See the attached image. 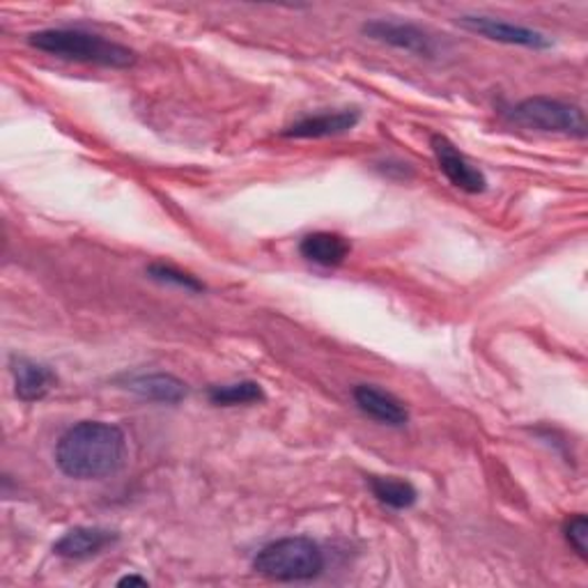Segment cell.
<instances>
[{"mask_svg":"<svg viewBox=\"0 0 588 588\" xmlns=\"http://www.w3.org/2000/svg\"><path fill=\"white\" fill-rule=\"evenodd\" d=\"M432 153L439 164V170L447 175V180L466 191V193H483L487 189V180L483 170H479L469 161L458 147L447 136H432Z\"/></svg>","mask_w":588,"mask_h":588,"instance_id":"8992f818","label":"cell"},{"mask_svg":"<svg viewBox=\"0 0 588 588\" xmlns=\"http://www.w3.org/2000/svg\"><path fill=\"white\" fill-rule=\"evenodd\" d=\"M458 23L466 31H472L481 38H487L492 42H502V44H511V46H524V49H549L552 40L534 28H526V25H517V23H508L502 19H492V17H476V14H466L460 17Z\"/></svg>","mask_w":588,"mask_h":588,"instance_id":"5b68a950","label":"cell"},{"mask_svg":"<svg viewBox=\"0 0 588 588\" xmlns=\"http://www.w3.org/2000/svg\"><path fill=\"white\" fill-rule=\"evenodd\" d=\"M28 44L65 61L91 63L111 70H127L136 63V53L123 44L111 42L102 35L70 31V28H51L28 38Z\"/></svg>","mask_w":588,"mask_h":588,"instance_id":"7a4b0ae2","label":"cell"},{"mask_svg":"<svg viewBox=\"0 0 588 588\" xmlns=\"http://www.w3.org/2000/svg\"><path fill=\"white\" fill-rule=\"evenodd\" d=\"M566 540L581 558H588V522L584 515H575L566 524Z\"/></svg>","mask_w":588,"mask_h":588,"instance_id":"e0dca14e","label":"cell"},{"mask_svg":"<svg viewBox=\"0 0 588 588\" xmlns=\"http://www.w3.org/2000/svg\"><path fill=\"white\" fill-rule=\"evenodd\" d=\"M117 540V534L111 532V528L102 526H76L70 528V532L53 545V552L63 558H91L104 552L108 545Z\"/></svg>","mask_w":588,"mask_h":588,"instance_id":"9c48e42d","label":"cell"},{"mask_svg":"<svg viewBox=\"0 0 588 588\" xmlns=\"http://www.w3.org/2000/svg\"><path fill=\"white\" fill-rule=\"evenodd\" d=\"M364 33L377 42H385L389 46L402 49L407 53H414L421 57H432L437 53L434 40L419 25L402 23V21H370L364 25Z\"/></svg>","mask_w":588,"mask_h":588,"instance_id":"52a82bcc","label":"cell"},{"mask_svg":"<svg viewBox=\"0 0 588 588\" xmlns=\"http://www.w3.org/2000/svg\"><path fill=\"white\" fill-rule=\"evenodd\" d=\"M264 400V391L258 381H234V385L214 387L210 391V402L219 407H234V405H251Z\"/></svg>","mask_w":588,"mask_h":588,"instance_id":"9a60e30c","label":"cell"},{"mask_svg":"<svg viewBox=\"0 0 588 588\" xmlns=\"http://www.w3.org/2000/svg\"><path fill=\"white\" fill-rule=\"evenodd\" d=\"M300 251L306 260L322 264V267H338L349 258V242L336 232H313L306 234L300 244Z\"/></svg>","mask_w":588,"mask_h":588,"instance_id":"4fadbf2b","label":"cell"},{"mask_svg":"<svg viewBox=\"0 0 588 588\" xmlns=\"http://www.w3.org/2000/svg\"><path fill=\"white\" fill-rule=\"evenodd\" d=\"M147 274H150V279H155L159 283L178 285V287H185V290H191V292H202L204 290V285L196 276L175 270V267H168V264H150V267H147Z\"/></svg>","mask_w":588,"mask_h":588,"instance_id":"2e32d148","label":"cell"},{"mask_svg":"<svg viewBox=\"0 0 588 588\" xmlns=\"http://www.w3.org/2000/svg\"><path fill=\"white\" fill-rule=\"evenodd\" d=\"M134 584L147 586V579L145 577H136V575H127V577H123L120 581H117V586H134Z\"/></svg>","mask_w":588,"mask_h":588,"instance_id":"ac0fdd59","label":"cell"},{"mask_svg":"<svg viewBox=\"0 0 588 588\" xmlns=\"http://www.w3.org/2000/svg\"><path fill=\"white\" fill-rule=\"evenodd\" d=\"M127 460L125 432L104 421H81L55 447V464L76 481H99L120 472Z\"/></svg>","mask_w":588,"mask_h":588,"instance_id":"6da1fadb","label":"cell"},{"mask_svg":"<svg viewBox=\"0 0 588 588\" xmlns=\"http://www.w3.org/2000/svg\"><path fill=\"white\" fill-rule=\"evenodd\" d=\"M125 389L136 393L143 400L178 405L187 398L189 389L182 379L166 372H150V375H132L125 379Z\"/></svg>","mask_w":588,"mask_h":588,"instance_id":"30bf717a","label":"cell"},{"mask_svg":"<svg viewBox=\"0 0 588 588\" xmlns=\"http://www.w3.org/2000/svg\"><path fill=\"white\" fill-rule=\"evenodd\" d=\"M361 120V113L357 108H343L334 113H317L302 117L300 123L290 125L283 136L285 138H329L340 136L355 129Z\"/></svg>","mask_w":588,"mask_h":588,"instance_id":"ba28073f","label":"cell"},{"mask_svg":"<svg viewBox=\"0 0 588 588\" xmlns=\"http://www.w3.org/2000/svg\"><path fill=\"white\" fill-rule=\"evenodd\" d=\"M508 117L524 129L545 132V134H564V136H575V138L586 136V115L581 106L568 104L561 99L528 97L515 104L508 111Z\"/></svg>","mask_w":588,"mask_h":588,"instance_id":"277c9868","label":"cell"},{"mask_svg":"<svg viewBox=\"0 0 588 588\" xmlns=\"http://www.w3.org/2000/svg\"><path fill=\"white\" fill-rule=\"evenodd\" d=\"M12 372H14L17 398L23 402L42 400L57 385V377L49 366H42L31 359H14Z\"/></svg>","mask_w":588,"mask_h":588,"instance_id":"7c38bea8","label":"cell"},{"mask_svg":"<svg viewBox=\"0 0 588 588\" xmlns=\"http://www.w3.org/2000/svg\"><path fill=\"white\" fill-rule=\"evenodd\" d=\"M368 485H370L377 502L393 508V511H407V508L414 506L417 498H419V492L414 485L407 483V481H400V479H393V476H370Z\"/></svg>","mask_w":588,"mask_h":588,"instance_id":"5bb4252c","label":"cell"},{"mask_svg":"<svg viewBox=\"0 0 588 588\" xmlns=\"http://www.w3.org/2000/svg\"><path fill=\"white\" fill-rule=\"evenodd\" d=\"M253 570L274 581H308L325 570V554L311 538H281L258 552Z\"/></svg>","mask_w":588,"mask_h":588,"instance_id":"3957f363","label":"cell"},{"mask_svg":"<svg viewBox=\"0 0 588 588\" xmlns=\"http://www.w3.org/2000/svg\"><path fill=\"white\" fill-rule=\"evenodd\" d=\"M355 400L364 414L370 419L391 426V428H402L409 421V411L407 407L389 391H381L370 385H361L355 389Z\"/></svg>","mask_w":588,"mask_h":588,"instance_id":"8fae6325","label":"cell"}]
</instances>
